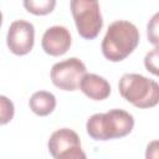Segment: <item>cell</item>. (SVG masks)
Instances as JSON below:
<instances>
[{"label":"cell","instance_id":"6da1fadb","mask_svg":"<svg viewBox=\"0 0 159 159\" xmlns=\"http://www.w3.org/2000/svg\"><path fill=\"white\" fill-rule=\"evenodd\" d=\"M138 43L139 31L137 26L125 20H117L108 26L102 41V53L107 60L119 62L128 57Z\"/></svg>","mask_w":159,"mask_h":159},{"label":"cell","instance_id":"7a4b0ae2","mask_svg":"<svg viewBox=\"0 0 159 159\" xmlns=\"http://www.w3.org/2000/svg\"><path fill=\"white\" fill-rule=\"evenodd\" d=\"M134 127V118L123 109H111L106 113H96L87 120L88 135L96 140H109L125 137Z\"/></svg>","mask_w":159,"mask_h":159},{"label":"cell","instance_id":"3957f363","mask_svg":"<svg viewBox=\"0 0 159 159\" xmlns=\"http://www.w3.org/2000/svg\"><path fill=\"white\" fill-rule=\"evenodd\" d=\"M118 88L120 96L137 108H152L159 103V83L143 75H123Z\"/></svg>","mask_w":159,"mask_h":159},{"label":"cell","instance_id":"277c9868","mask_svg":"<svg viewBox=\"0 0 159 159\" xmlns=\"http://www.w3.org/2000/svg\"><path fill=\"white\" fill-rule=\"evenodd\" d=\"M71 12L80 36L87 40L96 39L103 26L98 1L72 0Z\"/></svg>","mask_w":159,"mask_h":159},{"label":"cell","instance_id":"5b68a950","mask_svg":"<svg viewBox=\"0 0 159 159\" xmlns=\"http://www.w3.org/2000/svg\"><path fill=\"white\" fill-rule=\"evenodd\" d=\"M84 63L77 57H70L55 63L51 68L52 83L63 91H76L86 75Z\"/></svg>","mask_w":159,"mask_h":159},{"label":"cell","instance_id":"8992f818","mask_svg":"<svg viewBox=\"0 0 159 159\" xmlns=\"http://www.w3.org/2000/svg\"><path fill=\"white\" fill-rule=\"evenodd\" d=\"M6 42L9 50L17 56L29 53L35 42V27L25 20H15L7 30Z\"/></svg>","mask_w":159,"mask_h":159},{"label":"cell","instance_id":"52a82bcc","mask_svg":"<svg viewBox=\"0 0 159 159\" xmlns=\"http://www.w3.org/2000/svg\"><path fill=\"white\" fill-rule=\"evenodd\" d=\"M41 45L47 55L61 56L66 53L71 46V34L65 26H51L43 32Z\"/></svg>","mask_w":159,"mask_h":159},{"label":"cell","instance_id":"ba28073f","mask_svg":"<svg viewBox=\"0 0 159 159\" xmlns=\"http://www.w3.org/2000/svg\"><path fill=\"white\" fill-rule=\"evenodd\" d=\"M80 89L91 99L103 101L111 94L109 82L96 73H86L81 81Z\"/></svg>","mask_w":159,"mask_h":159},{"label":"cell","instance_id":"9c48e42d","mask_svg":"<svg viewBox=\"0 0 159 159\" xmlns=\"http://www.w3.org/2000/svg\"><path fill=\"white\" fill-rule=\"evenodd\" d=\"M77 143H81V140H80L78 134L75 130L70 128H61L51 134L47 145H48V150L51 155L55 158L62 149L72 144H77Z\"/></svg>","mask_w":159,"mask_h":159},{"label":"cell","instance_id":"30bf717a","mask_svg":"<svg viewBox=\"0 0 159 159\" xmlns=\"http://www.w3.org/2000/svg\"><path fill=\"white\" fill-rule=\"evenodd\" d=\"M29 106L35 114H37L40 117H45V116H48L50 113H52V111L55 109L56 97L51 92L37 91L30 97Z\"/></svg>","mask_w":159,"mask_h":159},{"label":"cell","instance_id":"8fae6325","mask_svg":"<svg viewBox=\"0 0 159 159\" xmlns=\"http://www.w3.org/2000/svg\"><path fill=\"white\" fill-rule=\"evenodd\" d=\"M56 5L55 0H26L24 1L25 9L34 15L50 14Z\"/></svg>","mask_w":159,"mask_h":159},{"label":"cell","instance_id":"7c38bea8","mask_svg":"<svg viewBox=\"0 0 159 159\" xmlns=\"http://www.w3.org/2000/svg\"><path fill=\"white\" fill-rule=\"evenodd\" d=\"M147 36H148V41L152 45L159 47V11L150 17L147 25Z\"/></svg>","mask_w":159,"mask_h":159},{"label":"cell","instance_id":"4fadbf2b","mask_svg":"<svg viewBox=\"0 0 159 159\" xmlns=\"http://www.w3.org/2000/svg\"><path fill=\"white\" fill-rule=\"evenodd\" d=\"M55 159H87V157L81 148V143H77L62 149L55 157Z\"/></svg>","mask_w":159,"mask_h":159},{"label":"cell","instance_id":"5bb4252c","mask_svg":"<svg viewBox=\"0 0 159 159\" xmlns=\"http://www.w3.org/2000/svg\"><path fill=\"white\" fill-rule=\"evenodd\" d=\"M144 66L150 73L159 77V47H154L145 55Z\"/></svg>","mask_w":159,"mask_h":159},{"label":"cell","instance_id":"9a60e30c","mask_svg":"<svg viewBox=\"0 0 159 159\" xmlns=\"http://www.w3.org/2000/svg\"><path fill=\"white\" fill-rule=\"evenodd\" d=\"M0 102H1V124H6L9 123L12 117H14V103L7 99L5 96L0 97Z\"/></svg>","mask_w":159,"mask_h":159},{"label":"cell","instance_id":"2e32d148","mask_svg":"<svg viewBox=\"0 0 159 159\" xmlns=\"http://www.w3.org/2000/svg\"><path fill=\"white\" fill-rule=\"evenodd\" d=\"M145 159H159V140H152L147 145Z\"/></svg>","mask_w":159,"mask_h":159}]
</instances>
